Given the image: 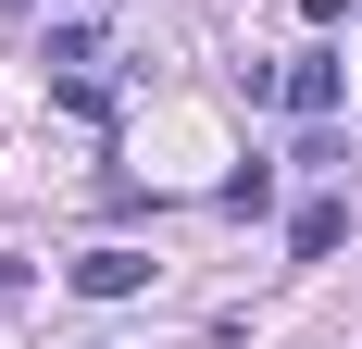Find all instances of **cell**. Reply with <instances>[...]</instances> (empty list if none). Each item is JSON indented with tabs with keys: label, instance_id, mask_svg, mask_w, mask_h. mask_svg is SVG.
Masks as SVG:
<instances>
[{
	"label": "cell",
	"instance_id": "cell-4",
	"mask_svg": "<svg viewBox=\"0 0 362 349\" xmlns=\"http://www.w3.org/2000/svg\"><path fill=\"white\" fill-rule=\"evenodd\" d=\"M50 63H63V75H88V63H100V25H88V13H75V25H50Z\"/></svg>",
	"mask_w": 362,
	"mask_h": 349
},
{
	"label": "cell",
	"instance_id": "cell-3",
	"mask_svg": "<svg viewBox=\"0 0 362 349\" xmlns=\"http://www.w3.org/2000/svg\"><path fill=\"white\" fill-rule=\"evenodd\" d=\"M337 237H350V200H313V212H300V225H288V249H300V262H325Z\"/></svg>",
	"mask_w": 362,
	"mask_h": 349
},
{
	"label": "cell",
	"instance_id": "cell-1",
	"mask_svg": "<svg viewBox=\"0 0 362 349\" xmlns=\"http://www.w3.org/2000/svg\"><path fill=\"white\" fill-rule=\"evenodd\" d=\"M275 100H288V112H300V125H325V112H337V100H350V63H337V50H300V63H288V75H275Z\"/></svg>",
	"mask_w": 362,
	"mask_h": 349
},
{
	"label": "cell",
	"instance_id": "cell-2",
	"mask_svg": "<svg viewBox=\"0 0 362 349\" xmlns=\"http://www.w3.org/2000/svg\"><path fill=\"white\" fill-rule=\"evenodd\" d=\"M75 287H88V300H138V287H150V249H88Z\"/></svg>",
	"mask_w": 362,
	"mask_h": 349
}]
</instances>
